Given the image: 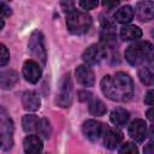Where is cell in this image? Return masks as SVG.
I'll return each mask as SVG.
<instances>
[{
	"instance_id": "cell-7",
	"label": "cell",
	"mask_w": 154,
	"mask_h": 154,
	"mask_svg": "<svg viewBox=\"0 0 154 154\" xmlns=\"http://www.w3.org/2000/svg\"><path fill=\"white\" fill-rule=\"evenodd\" d=\"M41 75H42V71H41V67L38 65V63H36L35 60H26L24 61L23 64V76L24 78L29 82V83H37L41 78Z\"/></svg>"
},
{
	"instance_id": "cell-3",
	"label": "cell",
	"mask_w": 154,
	"mask_h": 154,
	"mask_svg": "<svg viewBox=\"0 0 154 154\" xmlns=\"http://www.w3.org/2000/svg\"><path fill=\"white\" fill-rule=\"evenodd\" d=\"M66 25L71 34L82 35L85 34L91 26V17L87 12L72 10L66 16Z\"/></svg>"
},
{
	"instance_id": "cell-28",
	"label": "cell",
	"mask_w": 154,
	"mask_h": 154,
	"mask_svg": "<svg viewBox=\"0 0 154 154\" xmlns=\"http://www.w3.org/2000/svg\"><path fill=\"white\" fill-rule=\"evenodd\" d=\"M102 5L106 10H113L119 5V0H102Z\"/></svg>"
},
{
	"instance_id": "cell-15",
	"label": "cell",
	"mask_w": 154,
	"mask_h": 154,
	"mask_svg": "<svg viewBox=\"0 0 154 154\" xmlns=\"http://www.w3.org/2000/svg\"><path fill=\"white\" fill-rule=\"evenodd\" d=\"M42 141L38 136L36 135H29L24 138L23 141V148H24V152L25 153H29V154H34V153H38L42 150Z\"/></svg>"
},
{
	"instance_id": "cell-13",
	"label": "cell",
	"mask_w": 154,
	"mask_h": 154,
	"mask_svg": "<svg viewBox=\"0 0 154 154\" xmlns=\"http://www.w3.org/2000/svg\"><path fill=\"white\" fill-rule=\"evenodd\" d=\"M22 105L26 111H37L41 106V100L35 91H25L22 96Z\"/></svg>"
},
{
	"instance_id": "cell-32",
	"label": "cell",
	"mask_w": 154,
	"mask_h": 154,
	"mask_svg": "<svg viewBox=\"0 0 154 154\" xmlns=\"http://www.w3.org/2000/svg\"><path fill=\"white\" fill-rule=\"evenodd\" d=\"M0 148H2V149H8V148H11V146L8 144V142L6 141V138L0 134Z\"/></svg>"
},
{
	"instance_id": "cell-8",
	"label": "cell",
	"mask_w": 154,
	"mask_h": 154,
	"mask_svg": "<svg viewBox=\"0 0 154 154\" xmlns=\"http://www.w3.org/2000/svg\"><path fill=\"white\" fill-rule=\"evenodd\" d=\"M129 135L136 142H143L147 137V124L143 119H135L129 125Z\"/></svg>"
},
{
	"instance_id": "cell-4",
	"label": "cell",
	"mask_w": 154,
	"mask_h": 154,
	"mask_svg": "<svg viewBox=\"0 0 154 154\" xmlns=\"http://www.w3.org/2000/svg\"><path fill=\"white\" fill-rule=\"evenodd\" d=\"M29 51L31 53V55L37 59V61H40L42 65L46 64V59H47V52H46V47H45V40H43V35L41 31L35 30L29 38Z\"/></svg>"
},
{
	"instance_id": "cell-22",
	"label": "cell",
	"mask_w": 154,
	"mask_h": 154,
	"mask_svg": "<svg viewBox=\"0 0 154 154\" xmlns=\"http://www.w3.org/2000/svg\"><path fill=\"white\" fill-rule=\"evenodd\" d=\"M36 131L38 132V135L42 138L48 140L51 137V132H52V128H51V124H49L48 119H46V118L38 119L37 126H36Z\"/></svg>"
},
{
	"instance_id": "cell-25",
	"label": "cell",
	"mask_w": 154,
	"mask_h": 154,
	"mask_svg": "<svg viewBox=\"0 0 154 154\" xmlns=\"http://www.w3.org/2000/svg\"><path fill=\"white\" fill-rule=\"evenodd\" d=\"M137 152H138L137 147L131 142H125L119 148V153H137Z\"/></svg>"
},
{
	"instance_id": "cell-16",
	"label": "cell",
	"mask_w": 154,
	"mask_h": 154,
	"mask_svg": "<svg viewBox=\"0 0 154 154\" xmlns=\"http://www.w3.org/2000/svg\"><path fill=\"white\" fill-rule=\"evenodd\" d=\"M18 82V73L13 70H6L0 72V88L11 89Z\"/></svg>"
},
{
	"instance_id": "cell-17",
	"label": "cell",
	"mask_w": 154,
	"mask_h": 154,
	"mask_svg": "<svg viewBox=\"0 0 154 154\" xmlns=\"http://www.w3.org/2000/svg\"><path fill=\"white\" fill-rule=\"evenodd\" d=\"M129 112L125 109V108H122V107H118V108H114L112 112H111V122L116 125V126H125V124L128 123L129 120Z\"/></svg>"
},
{
	"instance_id": "cell-21",
	"label": "cell",
	"mask_w": 154,
	"mask_h": 154,
	"mask_svg": "<svg viewBox=\"0 0 154 154\" xmlns=\"http://www.w3.org/2000/svg\"><path fill=\"white\" fill-rule=\"evenodd\" d=\"M138 78L146 85H152L154 81V72L150 65H143L138 70Z\"/></svg>"
},
{
	"instance_id": "cell-11",
	"label": "cell",
	"mask_w": 154,
	"mask_h": 154,
	"mask_svg": "<svg viewBox=\"0 0 154 154\" xmlns=\"http://www.w3.org/2000/svg\"><path fill=\"white\" fill-rule=\"evenodd\" d=\"M153 2L150 0H142L138 1L135 7V14L138 20L141 22H148L153 19Z\"/></svg>"
},
{
	"instance_id": "cell-1",
	"label": "cell",
	"mask_w": 154,
	"mask_h": 154,
	"mask_svg": "<svg viewBox=\"0 0 154 154\" xmlns=\"http://www.w3.org/2000/svg\"><path fill=\"white\" fill-rule=\"evenodd\" d=\"M101 90L112 101L126 102L134 95V82L125 72L107 75L101 79Z\"/></svg>"
},
{
	"instance_id": "cell-6",
	"label": "cell",
	"mask_w": 154,
	"mask_h": 154,
	"mask_svg": "<svg viewBox=\"0 0 154 154\" xmlns=\"http://www.w3.org/2000/svg\"><path fill=\"white\" fill-rule=\"evenodd\" d=\"M106 47L99 43H94L83 52L82 59L88 65H97L106 58Z\"/></svg>"
},
{
	"instance_id": "cell-24",
	"label": "cell",
	"mask_w": 154,
	"mask_h": 154,
	"mask_svg": "<svg viewBox=\"0 0 154 154\" xmlns=\"http://www.w3.org/2000/svg\"><path fill=\"white\" fill-rule=\"evenodd\" d=\"M8 60H10V52L6 48V46L0 43V66L6 65L8 63Z\"/></svg>"
},
{
	"instance_id": "cell-23",
	"label": "cell",
	"mask_w": 154,
	"mask_h": 154,
	"mask_svg": "<svg viewBox=\"0 0 154 154\" xmlns=\"http://www.w3.org/2000/svg\"><path fill=\"white\" fill-rule=\"evenodd\" d=\"M37 122H38V118L36 116L28 114V116H24L23 117V119H22V126H23V129H24L25 132H32V131L36 130Z\"/></svg>"
},
{
	"instance_id": "cell-14",
	"label": "cell",
	"mask_w": 154,
	"mask_h": 154,
	"mask_svg": "<svg viewBox=\"0 0 154 154\" xmlns=\"http://www.w3.org/2000/svg\"><path fill=\"white\" fill-rule=\"evenodd\" d=\"M123 140V135L117 129H107L103 136V144L108 149H116Z\"/></svg>"
},
{
	"instance_id": "cell-35",
	"label": "cell",
	"mask_w": 154,
	"mask_h": 154,
	"mask_svg": "<svg viewBox=\"0 0 154 154\" xmlns=\"http://www.w3.org/2000/svg\"><path fill=\"white\" fill-rule=\"evenodd\" d=\"M5 26V22H4V19L2 18H0V31L2 30V28Z\"/></svg>"
},
{
	"instance_id": "cell-31",
	"label": "cell",
	"mask_w": 154,
	"mask_h": 154,
	"mask_svg": "<svg viewBox=\"0 0 154 154\" xmlns=\"http://www.w3.org/2000/svg\"><path fill=\"white\" fill-rule=\"evenodd\" d=\"M144 103L152 106L154 103V91L153 90H148L146 96H144Z\"/></svg>"
},
{
	"instance_id": "cell-27",
	"label": "cell",
	"mask_w": 154,
	"mask_h": 154,
	"mask_svg": "<svg viewBox=\"0 0 154 154\" xmlns=\"http://www.w3.org/2000/svg\"><path fill=\"white\" fill-rule=\"evenodd\" d=\"M12 14V11L11 8L4 4V2H0V18H4V17H10Z\"/></svg>"
},
{
	"instance_id": "cell-10",
	"label": "cell",
	"mask_w": 154,
	"mask_h": 154,
	"mask_svg": "<svg viewBox=\"0 0 154 154\" xmlns=\"http://www.w3.org/2000/svg\"><path fill=\"white\" fill-rule=\"evenodd\" d=\"M0 134L6 138L8 144L12 147L13 140H12V134H13V123L11 118L7 116L5 109L0 108Z\"/></svg>"
},
{
	"instance_id": "cell-12",
	"label": "cell",
	"mask_w": 154,
	"mask_h": 154,
	"mask_svg": "<svg viewBox=\"0 0 154 154\" xmlns=\"http://www.w3.org/2000/svg\"><path fill=\"white\" fill-rule=\"evenodd\" d=\"M76 78L77 82L83 87H93L95 83V75L87 65H79L76 69Z\"/></svg>"
},
{
	"instance_id": "cell-9",
	"label": "cell",
	"mask_w": 154,
	"mask_h": 154,
	"mask_svg": "<svg viewBox=\"0 0 154 154\" xmlns=\"http://www.w3.org/2000/svg\"><path fill=\"white\" fill-rule=\"evenodd\" d=\"M82 131L84 134V136L89 140V141H96L99 140V137L101 136L102 132V124L97 120L94 119H89L87 122L83 123L82 125Z\"/></svg>"
},
{
	"instance_id": "cell-33",
	"label": "cell",
	"mask_w": 154,
	"mask_h": 154,
	"mask_svg": "<svg viewBox=\"0 0 154 154\" xmlns=\"http://www.w3.org/2000/svg\"><path fill=\"white\" fill-rule=\"evenodd\" d=\"M144 153H148V154H152L153 153V143L152 142H149L147 144V147L144 148Z\"/></svg>"
},
{
	"instance_id": "cell-20",
	"label": "cell",
	"mask_w": 154,
	"mask_h": 154,
	"mask_svg": "<svg viewBox=\"0 0 154 154\" xmlns=\"http://www.w3.org/2000/svg\"><path fill=\"white\" fill-rule=\"evenodd\" d=\"M89 112L93 114V116H103L107 111L106 108V105L100 100V99H96V97H91L89 101Z\"/></svg>"
},
{
	"instance_id": "cell-34",
	"label": "cell",
	"mask_w": 154,
	"mask_h": 154,
	"mask_svg": "<svg viewBox=\"0 0 154 154\" xmlns=\"http://www.w3.org/2000/svg\"><path fill=\"white\" fill-rule=\"evenodd\" d=\"M147 118H148L149 120H153V107L147 111Z\"/></svg>"
},
{
	"instance_id": "cell-26",
	"label": "cell",
	"mask_w": 154,
	"mask_h": 154,
	"mask_svg": "<svg viewBox=\"0 0 154 154\" xmlns=\"http://www.w3.org/2000/svg\"><path fill=\"white\" fill-rule=\"evenodd\" d=\"M99 0H79V5L84 10H93L97 6Z\"/></svg>"
},
{
	"instance_id": "cell-19",
	"label": "cell",
	"mask_w": 154,
	"mask_h": 154,
	"mask_svg": "<svg viewBox=\"0 0 154 154\" xmlns=\"http://www.w3.org/2000/svg\"><path fill=\"white\" fill-rule=\"evenodd\" d=\"M113 18H114L116 22L122 23V24L130 23V22L132 20V18H134V10H132L131 6H129V5L123 6V7H120L119 10L116 11Z\"/></svg>"
},
{
	"instance_id": "cell-5",
	"label": "cell",
	"mask_w": 154,
	"mask_h": 154,
	"mask_svg": "<svg viewBox=\"0 0 154 154\" xmlns=\"http://www.w3.org/2000/svg\"><path fill=\"white\" fill-rule=\"evenodd\" d=\"M55 102L60 107H69L72 102V82L70 75H65L60 81L59 91L57 94Z\"/></svg>"
},
{
	"instance_id": "cell-18",
	"label": "cell",
	"mask_w": 154,
	"mask_h": 154,
	"mask_svg": "<svg viewBox=\"0 0 154 154\" xmlns=\"http://www.w3.org/2000/svg\"><path fill=\"white\" fill-rule=\"evenodd\" d=\"M142 36V30L136 25H124L120 29V37L124 41L138 40Z\"/></svg>"
},
{
	"instance_id": "cell-29",
	"label": "cell",
	"mask_w": 154,
	"mask_h": 154,
	"mask_svg": "<svg viewBox=\"0 0 154 154\" xmlns=\"http://www.w3.org/2000/svg\"><path fill=\"white\" fill-rule=\"evenodd\" d=\"M91 97H93L91 93H89V91H87V90H81V91H78V99H79V101H82V102H87V101H89Z\"/></svg>"
},
{
	"instance_id": "cell-30",
	"label": "cell",
	"mask_w": 154,
	"mask_h": 154,
	"mask_svg": "<svg viewBox=\"0 0 154 154\" xmlns=\"http://www.w3.org/2000/svg\"><path fill=\"white\" fill-rule=\"evenodd\" d=\"M60 4H61V7H63V10H64L66 13L71 12L72 10H75V7H73V4H72L70 0H61V1H60Z\"/></svg>"
},
{
	"instance_id": "cell-2",
	"label": "cell",
	"mask_w": 154,
	"mask_h": 154,
	"mask_svg": "<svg viewBox=\"0 0 154 154\" xmlns=\"http://www.w3.org/2000/svg\"><path fill=\"white\" fill-rule=\"evenodd\" d=\"M153 46L148 41H137L125 49V59L132 66H138L152 59Z\"/></svg>"
}]
</instances>
